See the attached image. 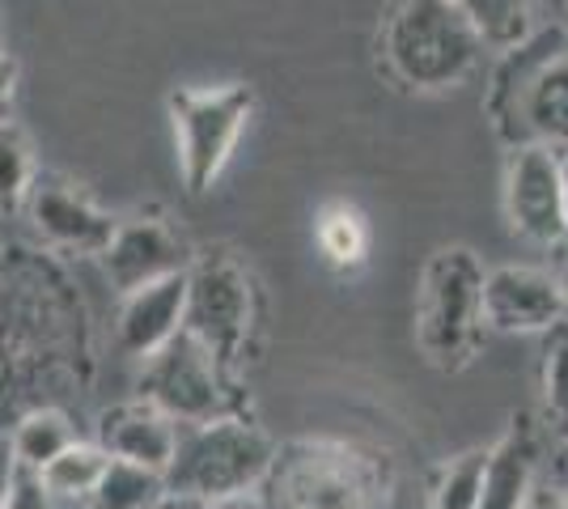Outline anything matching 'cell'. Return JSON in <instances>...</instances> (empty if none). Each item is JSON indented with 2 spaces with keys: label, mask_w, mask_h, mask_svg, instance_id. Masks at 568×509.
I'll return each instance as SVG.
<instances>
[{
  "label": "cell",
  "mask_w": 568,
  "mask_h": 509,
  "mask_svg": "<svg viewBox=\"0 0 568 509\" xmlns=\"http://www.w3.org/2000/svg\"><path fill=\"white\" fill-rule=\"evenodd\" d=\"M106 462H111V455H106L98 441L77 437L72 446H64L55 459H48L39 471H30V476L39 480V488H43L60 509L85 506L90 492L98 488V480H102V471H106Z\"/></svg>",
  "instance_id": "17"
},
{
  "label": "cell",
  "mask_w": 568,
  "mask_h": 509,
  "mask_svg": "<svg viewBox=\"0 0 568 509\" xmlns=\"http://www.w3.org/2000/svg\"><path fill=\"white\" fill-rule=\"evenodd\" d=\"M0 264H4V243H0Z\"/></svg>",
  "instance_id": "33"
},
{
  "label": "cell",
  "mask_w": 568,
  "mask_h": 509,
  "mask_svg": "<svg viewBox=\"0 0 568 509\" xmlns=\"http://www.w3.org/2000/svg\"><path fill=\"white\" fill-rule=\"evenodd\" d=\"M255 318H260V285L234 251H209L191 259L183 332L200 339L213 353V362L237 383L255 336Z\"/></svg>",
  "instance_id": "6"
},
{
  "label": "cell",
  "mask_w": 568,
  "mask_h": 509,
  "mask_svg": "<svg viewBox=\"0 0 568 509\" xmlns=\"http://www.w3.org/2000/svg\"><path fill=\"white\" fill-rule=\"evenodd\" d=\"M18 60L0 48V120H13V102H18Z\"/></svg>",
  "instance_id": "26"
},
{
  "label": "cell",
  "mask_w": 568,
  "mask_h": 509,
  "mask_svg": "<svg viewBox=\"0 0 568 509\" xmlns=\"http://www.w3.org/2000/svg\"><path fill=\"white\" fill-rule=\"evenodd\" d=\"M539 462H544V425L535 413H514L497 446H488L484 459V488L475 509H521L530 488L539 485Z\"/></svg>",
  "instance_id": "15"
},
{
  "label": "cell",
  "mask_w": 568,
  "mask_h": 509,
  "mask_svg": "<svg viewBox=\"0 0 568 509\" xmlns=\"http://www.w3.org/2000/svg\"><path fill=\"white\" fill-rule=\"evenodd\" d=\"M9 446H13V459L22 471H39L48 459H55L64 446L77 441V420H72L60 404H34L26 413L13 416V425L4 429Z\"/></svg>",
  "instance_id": "18"
},
{
  "label": "cell",
  "mask_w": 568,
  "mask_h": 509,
  "mask_svg": "<svg viewBox=\"0 0 568 509\" xmlns=\"http://www.w3.org/2000/svg\"><path fill=\"white\" fill-rule=\"evenodd\" d=\"M463 18L475 26L484 48L514 51L530 39L535 26V0H454Z\"/></svg>",
  "instance_id": "19"
},
{
  "label": "cell",
  "mask_w": 568,
  "mask_h": 509,
  "mask_svg": "<svg viewBox=\"0 0 568 509\" xmlns=\"http://www.w3.org/2000/svg\"><path fill=\"white\" fill-rule=\"evenodd\" d=\"M544 408H547L551 429L560 437H568V327H565V318L551 327V344H547Z\"/></svg>",
  "instance_id": "24"
},
{
  "label": "cell",
  "mask_w": 568,
  "mask_h": 509,
  "mask_svg": "<svg viewBox=\"0 0 568 509\" xmlns=\"http://www.w3.org/2000/svg\"><path fill=\"white\" fill-rule=\"evenodd\" d=\"M136 399L166 413L174 425H200V420H216V416H246L242 383L230 378L213 362V353L187 332H179L153 357H144L141 378H136Z\"/></svg>",
  "instance_id": "8"
},
{
  "label": "cell",
  "mask_w": 568,
  "mask_h": 509,
  "mask_svg": "<svg viewBox=\"0 0 568 509\" xmlns=\"http://www.w3.org/2000/svg\"><path fill=\"white\" fill-rule=\"evenodd\" d=\"M18 476H22V467L13 459L9 434H4V425H0V509L9 506V497H13V488H18Z\"/></svg>",
  "instance_id": "27"
},
{
  "label": "cell",
  "mask_w": 568,
  "mask_h": 509,
  "mask_svg": "<svg viewBox=\"0 0 568 509\" xmlns=\"http://www.w3.org/2000/svg\"><path fill=\"white\" fill-rule=\"evenodd\" d=\"M39 174L34 145L13 120H0V221L22 217L30 183Z\"/></svg>",
  "instance_id": "21"
},
{
  "label": "cell",
  "mask_w": 568,
  "mask_h": 509,
  "mask_svg": "<svg viewBox=\"0 0 568 509\" xmlns=\"http://www.w3.org/2000/svg\"><path fill=\"white\" fill-rule=\"evenodd\" d=\"M22 221L30 225L34 243L60 259H98L119 225L115 213L102 208L85 187H77L64 174H48V170L34 174Z\"/></svg>",
  "instance_id": "9"
},
{
  "label": "cell",
  "mask_w": 568,
  "mask_h": 509,
  "mask_svg": "<svg viewBox=\"0 0 568 509\" xmlns=\"http://www.w3.org/2000/svg\"><path fill=\"white\" fill-rule=\"evenodd\" d=\"M43 246H4L0 264V408H9V390L30 387V369L81 362L77 348L85 306L64 281V272Z\"/></svg>",
  "instance_id": "1"
},
{
  "label": "cell",
  "mask_w": 568,
  "mask_h": 509,
  "mask_svg": "<svg viewBox=\"0 0 568 509\" xmlns=\"http://www.w3.org/2000/svg\"><path fill=\"white\" fill-rule=\"evenodd\" d=\"M64 509H90V506H64Z\"/></svg>",
  "instance_id": "34"
},
{
  "label": "cell",
  "mask_w": 568,
  "mask_h": 509,
  "mask_svg": "<svg viewBox=\"0 0 568 509\" xmlns=\"http://www.w3.org/2000/svg\"><path fill=\"white\" fill-rule=\"evenodd\" d=\"M314 238H318V251L327 255V264L344 267V272L365 264L369 230H365V217H361L356 208H348V204H327V208L318 213Z\"/></svg>",
  "instance_id": "22"
},
{
  "label": "cell",
  "mask_w": 568,
  "mask_h": 509,
  "mask_svg": "<svg viewBox=\"0 0 568 509\" xmlns=\"http://www.w3.org/2000/svg\"><path fill=\"white\" fill-rule=\"evenodd\" d=\"M166 497V476L162 471H149L136 462L111 459L98 488L90 492V509H153Z\"/></svg>",
  "instance_id": "20"
},
{
  "label": "cell",
  "mask_w": 568,
  "mask_h": 509,
  "mask_svg": "<svg viewBox=\"0 0 568 509\" xmlns=\"http://www.w3.org/2000/svg\"><path fill=\"white\" fill-rule=\"evenodd\" d=\"M493 115L514 145L568 149V55H547L518 77V85H497Z\"/></svg>",
  "instance_id": "10"
},
{
  "label": "cell",
  "mask_w": 568,
  "mask_h": 509,
  "mask_svg": "<svg viewBox=\"0 0 568 509\" xmlns=\"http://www.w3.org/2000/svg\"><path fill=\"white\" fill-rule=\"evenodd\" d=\"M521 509H568V492H556V488L535 485V488H530V497L521 501Z\"/></svg>",
  "instance_id": "28"
},
{
  "label": "cell",
  "mask_w": 568,
  "mask_h": 509,
  "mask_svg": "<svg viewBox=\"0 0 568 509\" xmlns=\"http://www.w3.org/2000/svg\"><path fill=\"white\" fill-rule=\"evenodd\" d=\"M505 217L526 243L556 246L568 238L565 192H560V157L551 145H514L505 170Z\"/></svg>",
  "instance_id": "12"
},
{
  "label": "cell",
  "mask_w": 568,
  "mask_h": 509,
  "mask_svg": "<svg viewBox=\"0 0 568 509\" xmlns=\"http://www.w3.org/2000/svg\"><path fill=\"white\" fill-rule=\"evenodd\" d=\"M183 302H187V272L162 276L153 285L123 293L115 315V353L128 362L153 357L162 344L183 332Z\"/></svg>",
  "instance_id": "14"
},
{
  "label": "cell",
  "mask_w": 568,
  "mask_h": 509,
  "mask_svg": "<svg viewBox=\"0 0 568 509\" xmlns=\"http://www.w3.org/2000/svg\"><path fill=\"white\" fill-rule=\"evenodd\" d=\"M556 285H560V297H565V311H568V259L560 264V276H556Z\"/></svg>",
  "instance_id": "31"
},
{
  "label": "cell",
  "mask_w": 568,
  "mask_h": 509,
  "mask_svg": "<svg viewBox=\"0 0 568 509\" xmlns=\"http://www.w3.org/2000/svg\"><path fill=\"white\" fill-rule=\"evenodd\" d=\"M560 157V192H565V225H568V149H556Z\"/></svg>",
  "instance_id": "30"
},
{
  "label": "cell",
  "mask_w": 568,
  "mask_h": 509,
  "mask_svg": "<svg viewBox=\"0 0 568 509\" xmlns=\"http://www.w3.org/2000/svg\"><path fill=\"white\" fill-rule=\"evenodd\" d=\"M4 509H60V506L39 488V480H34L30 471H22V476H18V488H13V497H9Z\"/></svg>",
  "instance_id": "25"
},
{
  "label": "cell",
  "mask_w": 568,
  "mask_h": 509,
  "mask_svg": "<svg viewBox=\"0 0 568 509\" xmlns=\"http://www.w3.org/2000/svg\"><path fill=\"white\" fill-rule=\"evenodd\" d=\"M260 509H395V462L344 437H297L272 450Z\"/></svg>",
  "instance_id": "2"
},
{
  "label": "cell",
  "mask_w": 568,
  "mask_h": 509,
  "mask_svg": "<svg viewBox=\"0 0 568 509\" xmlns=\"http://www.w3.org/2000/svg\"><path fill=\"white\" fill-rule=\"evenodd\" d=\"M484 459H488V450H484V446L454 455V459L442 467L437 485H433V509H475L479 506Z\"/></svg>",
  "instance_id": "23"
},
{
  "label": "cell",
  "mask_w": 568,
  "mask_h": 509,
  "mask_svg": "<svg viewBox=\"0 0 568 509\" xmlns=\"http://www.w3.org/2000/svg\"><path fill=\"white\" fill-rule=\"evenodd\" d=\"M174 157L187 195H209L225 174L246 123L255 115V90L242 81L183 85L166 98Z\"/></svg>",
  "instance_id": "7"
},
{
  "label": "cell",
  "mask_w": 568,
  "mask_h": 509,
  "mask_svg": "<svg viewBox=\"0 0 568 509\" xmlns=\"http://www.w3.org/2000/svg\"><path fill=\"white\" fill-rule=\"evenodd\" d=\"M565 315V297L551 272L521 264L484 272V323L493 332L535 336V332H551Z\"/></svg>",
  "instance_id": "13"
},
{
  "label": "cell",
  "mask_w": 568,
  "mask_h": 509,
  "mask_svg": "<svg viewBox=\"0 0 568 509\" xmlns=\"http://www.w3.org/2000/svg\"><path fill=\"white\" fill-rule=\"evenodd\" d=\"M216 509H260V506H237V501H225V506H216Z\"/></svg>",
  "instance_id": "32"
},
{
  "label": "cell",
  "mask_w": 568,
  "mask_h": 509,
  "mask_svg": "<svg viewBox=\"0 0 568 509\" xmlns=\"http://www.w3.org/2000/svg\"><path fill=\"white\" fill-rule=\"evenodd\" d=\"M153 509H216L213 501H200V497H187V492H170L166 488V497L158 501Z\"/></svg>",
  "instance_id": "29"
},
{
  "label": "cell",
  "mask_w": 568,
  "mask_h": 509,
  "mask_svg": "<svg viewBox=\"0 0 568 509\" xmlns=\"http://www.w3.org/2000/svg\"><path fill=\"white\" fill-rule=\"evenodd\" d=\"M484 264L471 246L428 255L416 293V344L442 374H463L484 348Z\"/></svg>",
  "instance_id": "3"
},
{
  "label": "cell",
  "mask_w": 568,
  "mask_h": 509,
  "mask_svg": "<svg viewBox=\"0 0 568 509\" xmlns=\"http://www.w3.org/2000/svg\"><path fill=\"white\" fill-rule=\"evenodd\" d=\"M191 259H195L191 243L162 213L119 217L111 243L102 246V255H98L102 276H106L115 297L141 289V285H153L162 276H174V272H187Z\"/></svg>",
  "instance_id": "11"
},
{
  "label": "cell",
  "mask_w": 568,
  "mask_h": 509,
  "mask_svg": "<svg viewBox=\"0 0 568 509\" xmlns=\"http://www.w3.org/2000/svg\"><path fill=\"white\" fill-rule=\"evenodd\" d=\"M276 441L251 416H216L200 425H179V446L166 467L170 492H187L200 501H242L260 488Z\"/></svg>",
  "instance_id": "4"
},
{
  "label": "cell",
  "mask_w": 568,
  "mask_h": 509,
  "mask_svg": "<svg viewBox=\"0 0 568 509\" xmlns=\"http://www.w3.org/2000/svg\"><path fill=\"white\" fill-rule=\"evenodd\" d=\"M94 441L111 459L136 462V467L166 476L174 446H179V425L166 413H158L153 404H144V399H123V404H111L106 413L98 416Z\"/></svg>",
  "instance_id": "16"
},
{
  "label": "cell",
  "mask_w": 568,
  "mask_h": 509,
  "mask_svg": "<svg viewBox=\"0 0 568 509\" xmlns=\"http://www.w3.org/2000/svg\"><path fill=\"white\" fill-rule=\"evenodd\" d=\"M382 51L407 90H454L479 64L484 39L454 0H403L386 22Z\"/></svg>",
  "instance_id": "5"
}]
</instances>
